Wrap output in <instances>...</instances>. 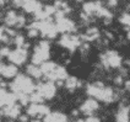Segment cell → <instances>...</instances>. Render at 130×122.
Returning a JSON list of instances; mask_svg holds the SVG:
<instances>
[{
    "mask_svg": "<svg viewBox=\"0 0 130 122\" xmlns=\"http://www.w3.org/2000/svg\"><path fill=\"white\" fill-rule=\"evenodd\" d=\"M4 114L10 117H17L20 115V106L19 105H12V106H6L4 108Z\"/></svg>",
    "mask_w": 130,
    "mask_h": 122,
    "instance_id": "cell-12",
    "label": "cell"
},
{
    "mask_svg": "<svg viewBox=\"0 0 130 122\" xmlns=\"http://www.w3.org/2000/svg\"><path fill=\"white\" fill-rule=\"evenodd\" d=\"M128 114H129V111H128V108L126 107L120 108L119 112H118V115H117V120H118V122H128Z\"/></svg>",
    "mask_w": 130,
    "mask_h": 122,
    "instance_id": "cell-15",
    "label": "cell"
},
{
    "mask_svg": "<svg viewBox=\"0 0 130 122\" xmlns=\"http://www.w3.org/2000/svg\"><path fill=\"white\" fill-rule=\"evenodd\" d=\"M125 86H126V89H128V90H130V80L125 83Z\"/></svg>",
    "mask_w": 130,
    "mask_h": 122,
    "instance_id": "cell-27",
    "label": "cell"
},
{
    "mask_svg": "<svg viewBox=\"0 0 130 122\" xmlns=\"http://www.w3.org/2000/svg\"><path fill=\"white\" fill-rule=\"evenodd\" d=\"M0 41H5V42L9 41V36L6 35L4 27H0Z\"/></svg>",
    "mask_w": 130,
    "mask_h": 122,
    "instance_id": "cell-22",
    "label": "cell"
},
{
    "mask_svg": "<svg viewBox=\"0 0 130 122\" xmlns=\"http://www.w3.org/2000/svg\"><path fill=\"white\" fill-rule=\"evenodd\" d=\"M27 72H28L29 75H32V77H35V78H39V77L42 75L41 69H39L38 67H36V65H28Z\"/></svg>",
    "mask_w": 130,
    "mask_h": 122,
    "instance_id": "cell-16",
    "label": "cell"
},
{
    "mask_svg": "<svg viewBox=\"0 0 130 122\" xmlns=\"http://www.w3.org/2000/svg\"><path fill=\"white\" fill-rule=\"evenodd\" d=\"M48 58H49V43L47 41H42L35 48L32 62L35 64H43Z\"/></svg>",
    "mask_w": 130,
    "mask_h": 122,
    "instance_id": "cell-2",
    "label": "cell"
},
{
    "mask_svg": "<svg viewBox=\"0 0 130 122\" xmlns=\"http://www.w3.org/2000/svg\"><path fill=\"white\" fill-rule=\"evenodd\" d=\"M37 93L43 99H52L55 95V86L53 83H44L37 85Z\"/></svg>",
    "mask_w": 130,
    "mask_h": 122,
    "instance_id": "cell-3",
    "label": "cell"
},
{
    "mask_svg": "<svg viewBox=\"0 0 130 122\" xmlns=\"http://www.w3.org/2000/svg\"><path fill=\"white\" fill-rule=\"evenodd\" d=\"M58 65L54 64V63H52V62H44L43 64H42V67L39 68L41 69V72H42V74H45V75H48V74H51L55 68H57Z\"/></svg>",
    "mask_w": 130,
    "mask_h": 122,
    "instance_id": "cell-13",
    "label": "cell"
},
{
    "mask_svg": "<svg viewBox=\"0 0 130 122\" xmlns=\"http://www.w3.org/2000/svg\"><path fill=\"white\" fill-rule=\"evenodd\" d=\"M11 88H12V90L15 91L16 95H19V94L27 95V94H31L36 89V86L32 83V80L29 79L28 77H25V75H17L15 81L11 84Z\"/></svg>",
    "mask_w": 130,
    "mask_h": 122,
    "instance_id": "cell-1",
    "label": "cell"
},
{
    "mask_svg": "<svg viewBox=\"0 0 130 122\" xmlns=\"http://www.w3.org/2000/svg\"><path fill=\"white\" fill-rule=\"evenodd\" d=\"M4 63H1V62H0V73H1V70H3V68H4Z\"/></svg>",
    "mask_w": 130,
    "mask_h": 122,
    "instance_id": "cell-28",
    "label": "cell"
},
{
    "mask_svg": "<svg viewBox=\"0 0 130 122\" xmlns=\"http://www.w3.org/2000/svg\"><path fill=\"white\" fill-rule=\"evenodd\" d=\"M120 21L123 22L124 25L130 26V15L129 14H123L122 15V17H120Z\"/></svg>",
    "mask_w": 130,
    "mask_h": 122,
    "instance_id": "cell-21",
    "label": "cell"
},
{
    "mask_svg": "<svg viewBox=\"0 0 130 122\" xmlns=\"http://www.w3.org/2000/svg\"><path fill=\"white\" fill-rule=\"evenodd\" d=\"M6 96H7V93L3 89V88H0V107L5 105V102H6Z\"/></svg>",
    "mask_w": 130,
    "mask_h": 122,
    "instance_id": "cell-19",
    "label": "cell"
},
{
    "mask_svg": "<svg viewBox=\"0 0 130 122\" xmlns=\"http://www.w3.org/2000/svg\"><path fill=\"white\" fill-rule=\"evenodd\" d=\"M65 85H66V88H68V89H75L76 86L79 85V83H77V79H76V78L70 77V78H68V79H66Z\"/></svg>",
    "mask_w": 130,
    "mask_h": 122,
    "instance_id": "cell-17",
    "label": "cell"
},
{
    "mask_svg": "<svg viewBox=\"0 0 130 122\" xmlns=\"http://www.w3.org/2000/svg\"><path fill=\"white\" fill-rule=\"evenodd\" d=\"M22 6L26 11L35 13V14L42 10V5L39 3H37V1H25V3H22Z\"/></svg>",
    "mask_w": 130,
    "mask_h": 122,
    "instance_id": "cell-9",
    "label": "cell"
},
{
    "mask_svg": "<svg viewBox=\"0 0 130 122\" xmlns=\"http://www.w3.org/2000/svg\"><path fill=\"white\" fill-rule=\"evenodd\" d=\"M128 37H129V38H130V32H129V33H128Z\"/></svg>",
    "mask_w": 130,
    "mask_h": 122,
    "instance_id": "cell-31",
    "label": "cell"
},
{
    "mask_svg": "<svg viewBox=\"0 0 130 122\" xmlns=\"http://www.w3.org/2000/svg\"><path fill=\"white\" fill-rule=\"evenodd\" d=\"M27 112L31 116H47L49 115V108L41 104H32Z\"/></svg>",
    "mask_w": 130,
    "mask_h": 122,
    "instance_id": "cell-6",
    "label": "cell"
},
{
    "mask_svg": "<svg viewBox=\"0 0 130 122\" xmlns=\"http://www.w3.org/2000/svg\"><path fill=\"white\" fill-rule=\"evenodd\" d=\"M14 42H15V44H16L19 48H21L22 46L25 44V38H23L22 36H16V37H15V41H14Z\"/></svg>",
    "mask_w": 130,
    "mask_h": 122,
    "instance_id": "cell-20",
    "label": "cell"
},
{
    "mask_svg": "<svg viewBox=\"0 0 130 122\" xmlns=\"http://www.w3.org/2000/svg\"><path fill=\"white\" fill-rule=\"evenodd\" d=\"M97 108H98L97 101L90 99V100H87L86 102H84V105L81 106V111L85 112V114H87V115H91L94 110H97Z\"/></svg>",
    "mask_w": 130,
    "mask_h": 122,
    "instance_id": "cell-8",
    "label": "cell"
},
{
    "mask_svg": "<svg viewBox=\"0 0 130 122\" xmlns=\"http://www.w3.org/2000/svg\"><path fill=\"white\" fill-rule=\"evenodd\" d=\"M9 54H10V50L7 47H3L0 51V56H7L9 57Z\"/></svg>",
    "mask_w": 130,
    "mask_h": 122,
    "instance_id": "cell-23",
    "label": "cell"
},
{
    "mask_svg": "<svg viewBox=\"0 0 130 122\" xmlns=\"http://www.w3.org/2000/svg\"><path fill=\"white\" fill-rule=\"evenodd\" d=\"M77 122H86V121H82V120H80V121H77Z\"/></svg>",
    "mask_w": 130,
    "mask_h": 122,
    "instance_id": "cell-30",
    "label": "cell"
},
{
    "mask_svg": "<svg viewBox=\"0 0 130 122\" xmlns=\"http://www.w3.org/2000/svg\"><path fill=\"white\" fill-rule=\"evenodd\" d=\"M16 73H17V68L15 65H4V68H3L0 74L5 78H12V77L16 75Z\"/></svg>",
    "mask_w": 130,
    "mask_h": 122,
    "instance_id": "cell-11",
    "label": "cell"
},
{
    "mask_svg": "<svg viewBox=\"0 0 130 122\" xmlns=\"http://www.w3.org/2000/svg\"><path fill=\"white\" fill-rule=\"evenodd\" d=\"M45 122H66V116L63 115V114H49V115L45 116L44 118Z\"/></svg>",
    "mask_w": 130,
    "mask_h": 122,
    "instance_id": "cell-10",
    "label": "cell"
},
{
    "mask_svg": "<svg viewBox=\"0 0 130 122\" xmlns=\"http://www.w3.org/2000/svg\"><path fill=\"white\" fill-rule=\"evenodd\" d=\"M55 26H57L58 32L59 31H60V32H70V31H74V30H75L74 23H72L69 19H66V17H63V19L57 20Z\"/></svg>",
    "mask_w": 130,
    "mask_h": 122,
    "instance_id": "cell-7",
    "label": "cell"
},
{
    "mask_svg": "<svg viewBox=\"0 0 130 122\" xmlns=\"http://www.w3.org/2000/svg\"><path fill=\"white\" fill-rule=\"evenodd\" d=\"M17 20H19V16L15 14L14 11H10V13H7L6 17H5V21H6L7 25H10V26H17Z\"/></svg>",
    "mask_w": 130,
    "mask_h": 122,
    "instance_id": "cell-14",
    "label": "cell"
},
{
    "mask_svg": "<svg viewBox=\"0 0 130 122\" xmlns=\"http://www.w3.org/2000/svg\"><path fill=\"white\" fill-rule=\"evenodd\" d=\"M9 59L17 65L23 64L26 62V59H27V51L25 50V48H17V50L10 52Z\"/></svg>",
    "mask_w": 130,
    "mask_h": 122,
    "instance_id": "cell-4",
    "label": "cell"
},
{
    "mask_svg": "<svg viewBox=\"0 0 130 122\" xmlns=\"http://www.w3.org/2000/svg\"><path fill=\"white\" fill-rule=\"evenodd\" d=\"M60 44L64 46L69 50H76L77 47L80 46V40L76 36H70V35H64L60 40Z\"/></svg>",
    "mask_w": 130,
    "mask_h": 122,
    "instance_id": "cell-5",
    "label": "cell"
},
{
    "mask_svg": "<svg viewBox=\"0 0 130 122\" xmlns=\"http://www.w3.org/2000/svg\"><path fill=\"white\" fill-rule=\"evenodd\" d=\"M32 122H41V121H38V120H35V121H32Z\"/></svg>",
    "mask_w": 130,
    "mask_h": 122,
    "instance_id": "cell-29",
    "label": "cell"
},
{
    "mask_svg": "<svg viewBox=\"0 0 130 122\" xmlns=\"http://www.w3.org/2000/svg\"><path fill=\"white\" fill-rule=\"evenodd\" d=\"M29 100L32 101L33 104H41V102H42L44 99L38 93H35V94H32V95L29 96Z\"/></svg>",
    "mask_w": 130,
    "mask_h": 122,
    "instance_id": "cell-18",
    "label": "cell"
},
{
    "mask_svg": "<svg viewBox=\"0 0 130 122\" xmlns=\"http://www.w3.org/2000/svg\"><path fill=\"white\" fill-rule=\"evenodd\" d=\"M37 35H38V30L29 29V31H28V36L29 37H36Z\"/></svg>",
    "mask_w": 130,
    "mask_h": 122,
    "instance_id": "cell-24",
    "label": "cell"
},
{
    "mask_svg": "<svg viewBox=\"0 0 130 122\" xmlns=\"http://www.w3.org/2000/svg\"><path fill=\"white\" fill-rule=\"evenodd\" d=\"M86 122H100L97 118H94V117H88L86 120Z\"/></svg>",
    "mask_w": 130,
    "mask_h": 122,
    "instance_id": "cell-25",
    "label": "cell"
},
{
    "mask_svg": "<svg viewBox=\"0 0 130 122\" xmlns=\"http://www.w3.org/2000/svg\"><path fill=\"white\" fill-rule=\"evenodd\" d=\"M20 120H21L22 122H27L28 117H27V116H21V117H20Z\"/></svg>",
    "mask_w": 130,
    "mask_h": 122,
    "instance_id": "cell-26",
    "label": "cell"
}]
</instances>
